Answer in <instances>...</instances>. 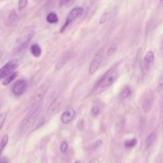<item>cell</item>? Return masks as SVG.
<instances>
[{
    "mask_svg": "<svg viewBox=\"0 0 163 163\" xmlns=\"http://www.w3.org/2000/svg\"><path fill=\"white\" fill-rule=\"evenodd\" d=\"M73 1L74 0H60L59 5L61 6H68L69 5H70L71 3H72Z\"/></svg>",
    "mask_w": 163,
    "mask_h": 163,
    "instance_id": "25",
    "label": "cell"
},
{
    "mask_svg": "<svg viewBox=\"0 0 163 163\" xmlns=\"http://www.w3.org/2000/svg\"><path fill=\"white\" fill-rule=\"evenodd\" d=\"M18 17L17 15L15 10H12L9 15V17L6 20V24L9 26H12L15 24V22L17 21Z\"/></svg>",
    "mask_w": 163,
    "mask_h": 163,
    "instance_id": "10",
    "label": "cell"
},
{
    "mask_svg": "<svg viewBox=\"0 0 163 163\" xmlns=\"http://www.w3.org/2000/svg\"><path fill=\"white\" fill-rule=\"evenodd\" d=\"M6 118V112H2L0 113V130L3 128L4 123L5 122Z\"/></svg>",
    "mask_w": 163,
    "mask_h": 163,
    "instance_id": "21",
    "label": "cell"
},
{
    "mask_svg": "<svg viewBox=\"0 0 163 163\" xmlns=\"http://www.w3.org/2000/svg\"><path fill=\"white\" fill-rule=\"evenodd\" d=\"M19 61L17 59H13L10 61L0 69V80L5 79L9 75L18 67Z\"/></svg>",
    "mask_w": 163,
    "mask_h": 163,
    "instance_id": "3",
    "label": "cell"
},
{
    "mask_svg": "<svg viewBox=\"0 0 163 163\" xmlns=\"http://www.w3.org/2000/svg\"><path fill=\"white\" fill-rule=\"evenodd\" d=\"M110 17V13L109 12H105L100 19V24H103L105 22H106L108 19H109Z\"/></svg>",
    "mask_w": 163,
    "mask_h": 163,
    "instance_id": "20",
    "label": "cell"
},
{
    "mask_svg": "<svg viewBox=\"0 0 163 163\" xmlns=\"http://www.w3.org/2000/svg\"><path fill=\"white\" fill-rule=\"evenodd\" d=\"M27 88V82L25 80H17L13 85V93L14 95L19 96L24 94Z\"/></svg>",
    "mask_w": 163,
    "mask_h": 163,
    "instance_id": "5",
    "label": "cell"
},
{
    "mask_svg": "<svg viewBox=\"0 0 163 163\" xmlns=\"http://www.w3.org/2000/svg\"><path fill=\"white\" fill-rule=\"evenodd\" d=\"M28 4V0H19L18 4L19 10H22L24 9Z\"/></svg>",
    "mask_w": 163,
    "mask_h": 163,
    "instance_id": "23",
    "label": "cell"
},
{
    "mask_svg": "<svg viewBox=\"0 0 163 163\" xmlns=\"http://www.w3.org/2000/svg\"><path fill=\"white\" fill-rule=\"evenodd\" d=\"M2 53L1 52H0V57H2Z\"/></svg>",
    "mask_w": 163,
    "mask_h": 163,
    "instance_id": "29",
    "label": "cell"
},
{
    "mask_svg": "<svg viewBox=\"0 0 163 163\" xmlns=\"http://www.w3.org/2000/svg\"><path fill=\"white\" fill-rule=\"evenodd\" d=\"M9 135H5L2 138L1 142H0V157L2 156V154L6 147L8 142H9Z\"/></svg>",
    "mask_w": 163,
    "mask_h": 163,
    "instance_id": "13",
    "label": "cell"
},
{
    "mask_svg": "<svg viewBox=\"0 0 163 163\" xmlns=\"http://www.w3.org/2000/svg\"><path fill=\"white\" fill-rule=\"evenodd\" d=\"M117 78V74L113 69H110L106 72L101 78L96 85V87L105 88L110 86Z\"/></svg>",
    "mask_w": 163,
    "mask_h": 163,
    "instance_id": "2",
    "label": "cell"
},
{
    "mask_svg": "<svg viewBox=\"0 0 163 163\" xmlns=\"http://www.w3.org/2000/svg\"><path fill=\"white\" fill-rule=\"evenodd\" d=\"M136 144H137V140L136 138L127 139V140L124 142V146H125L126 149L133 148V147L135 146Z\"/></svg>",
    "mask_w": 163,
    "mask_h": 163,
    "instance_id": "18",
    "label": "cell"
},
{
    "mask_svg": "<svg viewBox=\"0 0 163 163\" xmlns=\"http://www.w3.org/2000/svg\"><path fill=\"white\" fill-rule=\"evenodd\" d=\"M0 163H9V160L6 157H0Z\"/></svg>",
    "mask_w": 163,
    "mask_h": 163,
    "instance_id": "27",
    "label": "cell"
},
{
    "mask_svg": "<svg viewBox=\"0 0 163 163\" xmlns=\"http://www.w3.org/2000/svg\"><path fill=\"white\" fill-rule=\"evenodd\" d=\"M31 52L33 56L38 57H40L42 54V49L38 45L34 44L31 46Z\"/></svg>",
    "mask_w": 163,
    "mask_h": 163,
    "instance_id": "12",
    "label": "cell"
},
{
    "mask_svg": "<svg viewBox=\"0 0 163 163\" xmlns=\"http://www.w3.org/2000/svg\"><path fill=\"white\" fill-rule=\"evenodd\" d=\"M61 106V102L60 101H58V100H56L55 102H54L52 105L50 106V108H49V112L50 113H54L56 112V110H59L58 109Z\"/></svg>",
    "mask_w": 163,
    "mask_h": 163,
    "instance_id": "19",
    "label": "cell"
},
{
    "mask_svg": "<svg viewBox=\"0 0 163 163\" xmlns=\"http://www.w3.org/2000/svg\"><path fill=\"white\" fill-rule=\"evenodd\" d=\"M154 57H155V55H154V53L152 51H149L146 54V55L144 57V63L145 65L147 67L150 66L154 60Z\"/></svg>",
    "mask_w": 163,
    "mask_h": 163,
    "instance_id": "11",
    "label": "cell"
},
{
    "mask_svg": "<svg viewBox=\"0 0 163 163\" xmlns=\"http://www.w3.org/2000/svg\"><path fill=\"white\" fill-rule=\"evenodd\" d=\"M115 50H116V46H111L109 48V49H108V51H107V55H108V56H112V54L114 53V52L115 51Z\"/></svg>",
    "mask_w": 163,
    "mask_h": 163,
    "instance_id": "26",
    "label": "cell"
},
{
    "mask_svg": "<svg viewBox=\"0 0 163 163\" xmlns=\"http://www.w3.org/2000/svg\"><path fill=\"white\" fill-rule=\"evenodd\" d=\"M49 88V83H46L42 84L36 91L35 96H34V100L36 101V102H39V101H41L43 99V98L45 96Z\"/></svg>",
    "mask_w": 163,
    "mask_h": 163,
    "instance_id": "7",
    "label": "cell"
},
{
    "mask_svg": "<svg viewBox=\"0 0 163 163\" xmlns=\"http://www.w3.org/2000/svg\"><path fill=\"white\" fill-rule=\"evenodd\" d=\"M34 35V29L32 27H29L22 31L21 34L18 37L16 45H15V52H19L26 47L27 45L31 40Z\"/></svg>",
    "mask_w": 163,
    "mask_h": 163,
    "instance_id": "1",
    "label": "cell"
},
{
    "mask_svg": "<svg viewBox=\"0 0 163 163\" xmlns=\"http://www.w3.org/2000/svg\"><path fill=\"white\" fill-rule=\"evenodd\" d=\"M131 94V91L130 87H125L120 92L119 97L121 99H124L128 98Z\"/></svg>",
    "mask_w": 163,
    "mask_h": 163,
    "instance_id": "17",
    "label": "cell"
},
{
    "mask_svg": "<svg viewBox=\"0 0 163 163\" xmlns=\"http://www.w3.org/2000/svg\"><path fill=\"white\" fill-rule=\"evenodd\" d=\"M46 20H47L48 22L50 23V24H55V23L58 22L59 18L56 13L51 12L49 13L47 16H46Z\"/></svg>",
    "mask_w": 163,
    "mask_h": 163,
    "instance_id": "16",
    "label": "cell"
},
{
    "mask_svg": "<svg viewBox=\"0 0 163 163\" xmlns=\"http://www.w3.org/2000/svg\"><path fill=\"white\" fill-rule=\"evenodd\" d=\"M68 143L66 141H63L61 143L60 145V150L62 152L65 153L67 152L68 150Z\"/></svg>",
    "mask_w": 163,
    "mask_h": 163,
    "instance_id": "24",
    "label": "cell"
},
{
    "mask_svg": "<svg viewBox=\"0 0 163 163\" xmlns=\"http://www.w3.org/2000/svg\"><path fill=\"white\" fill-rule=\"evenodd\" d=\"M91 115L92 117H96L97 116L99 115V108L98 106H94L91 109Z\"/></svg>",
    "mask_w": 163,
    "mask_h": 163,
    "instance_id": "22",
    "label": "cell"
},
{
    "mask_svg": "<svg viewBox=\"0 0 163 163\" xmlns=\"http://www.w3.org/2000/svg\"><path fill=\"white\" fill-rule=\"evenodd\" d=\"M17 76V72H13L11 74H10L9 75H8L6 77H5V79L3 80V84L4 85H7L10 84L12 82H13V80L16 78Z\"/></svg>",
    "mask_w": 163,
    "mask_h": 163,
    "instance_id": "15",
    "label": "cell"
},
{
    "mask_svg": "<svg viewBox=\"0 0 163 163\" xmlns=\"http://www.w3.org/2000/svg\"><path fill=\"white\" fill-rule=\"evenodd\" d=\"M82 13H83V9L81 7H76L75 9H73L69 13L68 17L66 19L65 24L61 29L62 31H63L69 26V24H70L71 22H72L75 19L79 17Z\"/></svg>",
    "mask_w": 163,
    "mask_h": 163,
    "instance_id": "4",
    "label": "cell"
},
{
    "mask_svg": "<svg viewBox=\"0 0 163 163\" xmlns=\"http://www.w3.org/2000/svg\"><path fill=\"white\" fill-rule=\"evenodd\" d=\"M102 61V55L100 52L96 54V55L93 58L89 66V73L91 74L94 73L99 68Z\"/></svg>",
    "mask_w": 163,
    "mask_h": 163,
    "instance_id": "6",
    "label": "cell"
},
{
    "mask_svg": "<svg viewBox=\"0 0 163 163\" xmlns=\"http://www.w3.org/2000/svg\"><path fill=\"white\" fill-rule=\"evenodd\" d=\"M156 133H151L149 136L147 137L146 138V148H150V147L152 145V144L154 143L155 139H156Z\"/></svg>",
    "mask_w": 163,
    "mask_h": 163,
    "instance_id": "14",
    "label": "cell"
},
{
    "mask_svg": "<svg viewBox=\"0 0 163 163\" xmlns=\"http://www.w3.org/2000/svg\"><path fill=\"white\" fill-rule=\"evenodd\" d=\"M40 111H41V108L40 106L35 108V109L31 112V113L29 115L27 120L26 121V124H25L26 126H31L33 124L35 123V122L37 118L38 117V116H39Z\"/></svg>",
    "mask_w": 163,
    "mask_h": 163,
    "instance_id": "9",
    "label": "cell"
},
{
    "mask_svg": "<svg viewBox=\"0 0 163 163\" xmlns=\"http://www.w3.org/2000/svg\"><path fill=\"white\" fill-rule=\"evenodd\" d=\"M75 163H83V162H82L80 161H76Z\"/></svg>",
    "mask_w": 163,
    "mask_h": 163,
    "instance_id": "28",
    "label": "cell"
},
{
    "mask_svg": "<svg viewBox=\"0 0 163 163\" xmlns=\"http://www.w3.org/2000/svg\"><path fill=\"white\" fill-rule=\"evenodd\" d=\"M75 111L73 108H69L66 110L61 115V122L65 124H68L75 117Z\"/></svg>",
    "mask_w": 163,
    "mask_h": 163,
    "instance_id": "8",
    "label": "cell"
}]
</instances>
